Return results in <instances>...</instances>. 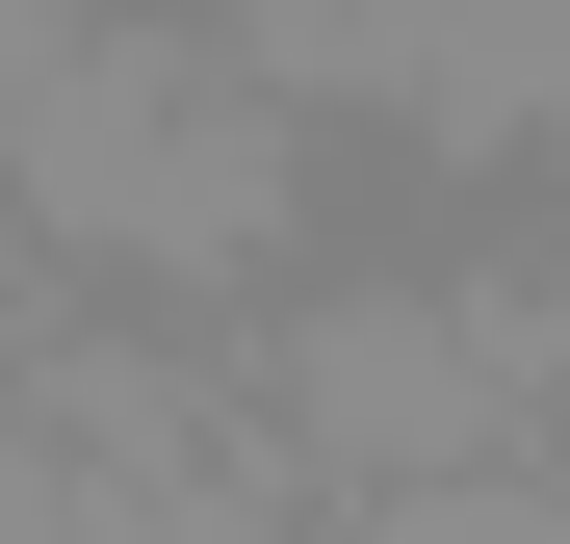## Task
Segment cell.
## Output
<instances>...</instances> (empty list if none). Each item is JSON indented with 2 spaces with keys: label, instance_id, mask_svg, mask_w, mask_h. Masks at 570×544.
Returning a JSON list of instances; mask_svg holds the SVG:
<instances>
[{
  "label": "cell",
  "instance_id": "cell-1",
  "mask_svg": "<svg viewBox=\"0 0 570 544\" xmlns=\"http://www.w3.org/2000/svg\"><path fill=\"white\" fill-rule=\"evenodd\" d=\"M0 208H27L78 286L259 311L285 259H312V130H285V78H234L208 27H156V0H78V52L0 105Z\"/></svg>",
  "mask_w": 570,
  "mask_h": 544
},
{
  "label": "cell",
  "instance_id": "cell-2",
  "mask_svg": "<svg viewBox=\"0 0 570 544\" xmlns=\"http://www.w3.org/2000/svg\"><path fill=\"white\" fill-rule=\"evenodd\" d=\"M234 389H259L285 467H312V518L441 493V467H519V389H493V337H466V286H259Z\"/></svg>",
  "mask_w": 570,
  "mask_h": 544
},
{
  "label": "cell",
  "instance_id": "cell-3",
  "mask_svg": "<svg viewBox=\"0 0 570 544\" xmlns=\"http://www.w3.org/2000/svg\"><path fill=\"white\" fill-rule=\"evenodd\" d=\"M363 105L415 156H570V0H363Z\"/></svg>",
  "mask_w": 570,
  "mask_h": 544
},
{
  "label": "cell",
  "instance_id": "cell-4",
  "mask_svg": "<svg viewBox=\"0 0 570 544\" xmlns=\"http://www.w3.org/2000/svg\"><path fill=\"white\" fill-rule=\"evenodd\" d=\"M52 52H78V0H0V105H27V78H52Z\"/></svg>",
  "mask_w": 570,
  "mask_h": 544
},
{
  "label": "cell",
  "instance_id": "cell-5",
  "mask_svg": "<svg viewBox=\"0 0 570 544\" xmlns=\"http://www.w3.org/2000/svg\"><path fill=\"white\" fill-rule=\"evenodd\" d=\"M544 181H570V156H544Z\"/></svg>",
  "mask_w": 570,
  "mask_h": 544
}]
</instances>
